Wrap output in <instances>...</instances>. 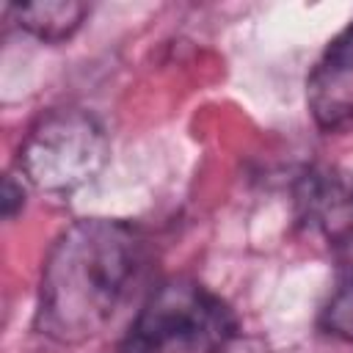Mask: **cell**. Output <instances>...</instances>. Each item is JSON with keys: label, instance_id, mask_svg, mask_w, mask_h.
Returning <instances> with one entry per match:
<instances>
[{"label": "cell", "instance_id": "obj_1", "mask_svg": "<svg viewBox=\"0 0 353 353\" xmlns=\"http://www.w3.org/2000/svg\"><path fill=\"white\" fill-rule=\"evenodd\" d=\"M143 256V237L127 221L83 218L63 229L41 270L39 331L61 345L97 336L138 279Z\"/></svg>", "mask_w": 353, "mask_h": 353}, {"label": "cell", "instance_id": "obj_2", "mask_svg": "<svg viewBox=\"0 0 353 353\" xmlns=\"http://www.w3.org/2000/svg\"><path fill=\"white\" fill-rule=\"evenodd\" d=\"M237 334L232 309L190 279L160 284L124 336V353H226Z\"/></svg>", "mask_w": 353, "mask_h": 353}, {"label": "cell", "instance_id": "obj_3", "mask_svg": "<svg viewBox=\"0 0 353 353\" xmlns=\"http://www.w3.org/2000/svg\"><path fill=\"white\" fill-rule=\"evenodd\" d=\"M110 141L102 121L83 108L44 113L19 146L22 176L44 193H72L108 163Z\"/></svg>", "mask_w": 353, "mask_h": 353}, {"label": "cell", "instance_id": "obj_4", "mask_svg": "<svg viewBox=\"0 0 353 353\" xmlns=\"http://www.w3.org/2000/svg\"><path fill=\"white\" fill-rule=\"evenodd\" d=\"M298 218L336 251L353 245V171L312 168L295 188Z\"/></svg>", "mask_w": 353, "mask_h": 353}, {"label": "cell", "instance_id": "obj_5", "mask_svg": "<svg viewBox=\"0 0 353 353\" xmlns=\"http://www.w3.org/2000/svg\"><path fill=\"white\" fill-rule=\"evenodd\" d=\"M306 102L323 132L353 130V25L320 55L306 83Z\"/></svg>", "mask_w": 353, "mask_h": 353}, {"label": "cell", "instance_id": "obj_6", "mask_svg": "<svg viewBox=\"0 0 353 353\" xmlns=\"http://www.w3.org/2000/svg\"><path fill=\"white\" fill-rule=\"evenodd\" d=\"M85 6L77 0H39V3H14L11 14L17 17V25L25 28L30 36L58 44L66 41L85 17Z\"/></svg>", "mask_w": 353, "mask_h": 353}, {"label": "cell", "instance_id": "obj_7", "mask_svg": "<svg viewBox=\"0 0 353 353\" xmlns=\"http://www.w3.org/2000/svg\"><path fill=\"white\" fill-rule=\"evenodd\" d=\"M323 328L345 342H353V245L339 251L336 287L323 309Z\"/></svg>", "mask_w": 353, "mask_h": 353}, {"label": "cell", "instance_id": "obj_8", "mask_svg": "<svg viewBox=\"0 0 353 353\" xmlns=\"http://www.w3.org/2000/svg\"><path fill=\"white\" fill-rule=\"evenodd\" d=\"M22 204H25V190H22V185H17L14 176L8 174L6 182H3V215H6V218H14Z\"/></svg>", "mask_w": 353, "mask_h": 353}]
</instances>
